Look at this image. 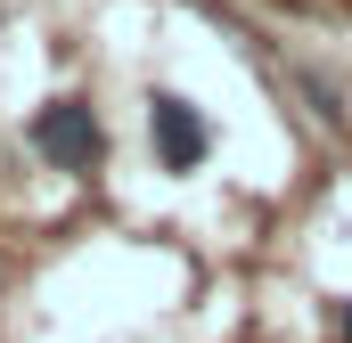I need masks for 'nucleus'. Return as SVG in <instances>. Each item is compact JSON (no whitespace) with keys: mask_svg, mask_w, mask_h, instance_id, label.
<instances>
[{"mask_svg":"<svg viewBox=\"0 0 352 343\" xmlns=\"http://www.w3.org/2000/svg\"><path fill=\"white\" fill-rule=\"evenodd\" d=\"M148 131H156V156H164L173 172H197V164H205V123H197L180 98H156Z\"/></svg>","mask_w":352,"mask_h":343,"instance_id":"f03ea898","label":"nucleus"},{"mask_svg":"<svg viewBox=\"0 0 352 343\" xmlns=\"http://www.w3.org/2000/svg\"><path fill=\"white\" fill-rule=\"evenodd\" d=\"M344 327H352V319H344Z\"/></svg>","mask_w":352,"mask_h":343,"instance_id":"7ed1b4c3","label":"nucleus"},{"mask_svg":"<svg viewBox=\"0 0 352 343\" xmlns=\"http://www.w3.org/2000/svg\"><path fill=\"white\" fill-rule=\"evenodd\" d=\"M33 147L50 156V164H66V172H82L90 156H98V123H90V106H74V98H58L41 123H33Z\"/></svg>","mask_w":352,"mask_h":343,"instance_id":"f257e3e1","label":"nucleus"}]
</instances>
